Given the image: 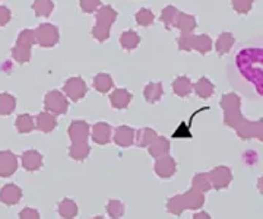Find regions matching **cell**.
<instances>
[{"label": "cell", "instance_id": "obj_4", "mask_svg": "<svg viewBox=\"0 0 263 219\" xmlns=\"http://www.w3.org/2000/svg\"><path fill=\"white\" fill-rule=\"evenodd\" d=\"M65 89V94L70 99L73 101H81L85 95H86V91H88V86L85 84V81L82 77H70L63 86Z\"/></svg>", "mask_w": 263, "mask_h": 219}, {"label": "cell", "instance_id": "obj_5", "mask_svg": "<svg viewBox=\"0 0 263 219\" xmlns=\"http://www.w3.org/2000/svg\"><path fill=\"white\" fill-rule=\"evenodd\" d=\"M237 133L243 139H250V137H256L263 141V118L257 120V122H249L245 120L243 123L237 127Z\"/></svg>", "mask_w": 263, "mask_h": 219}, {"label": "cell", "instance_id": "obj_33", "mask_svg": "<svg viewBox=\"0 0 263 219\" xmlns=\"http://www.w3.org/2000/svg\"><path fill=\"white\" fill-rule=\"evenodd\" d=\"M38 127L44 132H50L56 127V117L48 113H41L38 115Z\"/></svg>", "mask_w": 263, "mask_h": 219}, {"label": "cell", "instance_id": "obj_30", "mask_svg": "<svg viewBox=\"0 0 263 219\" xmlns=\"http://www.w3.org/2000/svg\"><path fill=\"white\" fill-rule=\"evenodd\" d=\"M59 212H60L62 218L72 219V218H75V215L78 213V208H76L75 202L66 199L60 203V206H59Z\"/></svg>", "mask_w": 263, "mask_h": 219}, {"label": "cell", "instance_id": "obj_16", "mask_svg": "<svg viewBox=\"0 0 263 219\" xmlns=\"http://www.w3.org/2000/svg\"><path fill=\"white\" fill-rule=\"evenodd\" d=\"M92 137L97 143L100 145H105V143L110 142L111 139V127L104 122H100L94 126V133Z\"/></svg>", "mask_w": 263, "mask_h": 219}, {"label": "cell", "instance_id": "obj_38", "mask_svg": "<svg viewBox=\"0 0 263 219\" xmlns=\"http://www.w3.org/2000/svg\"><path fill=\"white\" fill-rule=\"evenodd\" d=\"M12 56H13L15 60H18L19 63H25L31 58V47L16 44V47L13 48V51H12Z\"/></svg>", "mask_w": 263, "mask_h": 219}, {"label": "cell", "instance_id": "obj_39", "mask_svg": "<svg viewBox=\"0 0 263 219\" xmlns=\"http://www.w3.org/2000/svg\"><path fill=\"white\" fill-rule=\"evenodd\" d=\"M231 5L237 13L246 15L253 8V0H231Z\"/></svg>", "mask_w": 263, "mask_h": 219}, {"label": "cell", "instance_id": "obj_28", "mask_svg": "<svg viewBox=\"0 0 263 219\" xmlns=\"http://www.w3.org/2000/svg\"><path fill=\"white\" fill-rule=\"evenodd\" d=\"M19 197H21V190H19L16 186L9 184V186H6V187L2 189V200H3L5 203L13 205V203L18 202Z\"/></svg>", "mask_w": 263, "mask_h": 219}, {"label": "cell", "instance_id": "obj_34", "mask_svg": "<svg viewBox=\"0 0 263 219\" xmlns=\"http://www.w3.org/2000/svg\"><path fill=\"white\" fill-rule=\"evenodd\" d=\"M184 209H187L184 203V196L177 194L168 200V212H171L173 215H180Z\"/></svg>", "mask_w": 263, "mask_h": 219}, {"label": "cell", "instance_id": "obj_42", "mask_svg": "<svg viewBox=\"0 0 263 219\" xmlns=\"http://www.w3.org/2000/svg\"><path fill=\"white\" fill-rule=\"evenodd\" d=\"M92 35L97 41L103 43L105 39H108L110 37V28L108 27H104V25H100V24H95L94 29H92Z\"/></svg>", "mask_w": 263, "mask_h": 219}, {"label": "cell", "instance_id": "obj_25", "mask_svg": "<svg viewBox=\"0 0 263 219\" xmlns=\"http://www.w3.org/2000/svg\"><path fill=\"white\" fill-rule=\"evenodd\" d=\"M157 139V134L155 132L149 129V127H143L141 130L136 132V136H135V141H136V145L141 146V148H145L151 143L154 142Z\"/></svg>", "mask_w": 263, "mask_h": 219}, {"label": "cell", "instance_id": "obj_2", "mask_svg": "<svg viewBox=\"0 0 263 219\" xmlns=\"http://www.w3.org/2000/svg\"><path fill=\"white\" fill-rule=\"evenodd\" d=\"M221 107L224 110V120H226L227 126L237 129L245 122V118L241 115V99L237 94L234 92L226 94L221 99Z\"/></svg>", "mask_w": 263, "mask_h": 219}, {"label": "cell", "instance_id": "obj_27", "mask_svg": "<svg viewBox=\"0 0 263 219\" xmlns=\"http://www.w3.org/2000/svg\"><path fill=\"white\" fill-rule=\"evenodd\" d=\"M212 48V39L206 34H200L195 37V44H193V50L199 51L200 54H206Z\"/></svg>", "mask_w": 263, "mask_h": 219}, {"label": "cell", "instance_id": "obj_20", "mask_svg": "<svg viewBox=\"0 0 263 219\" xmlns=\"http://www.w3.org/2000/svg\"><path fill=\"white\" fill-rule=\"evenodd\" d=\"M184 196V203H186V208L187 209H199L203 202H205V196L202 191L196 190V189H192L190 191H187Z\"/></svg>", "mask_w": 263, "mask_h": 219}, {"label": "cell", "instance_id": "obj_13", "mask_svg": "<svg viewBox=\"0 0 263 219\" xmlns=\"http://www.w3.org/2000/svg\"><path fill=\"white\" fill-rule=\"evenodd\" d=\"M173 92L180 98L189 96L193 92V84L187 76L176 77V81L173 82Z\"/></svg>", "mask_w": 263, "mask_h": 219}, {"label": "cell", "instance_id": "obj_7", "mask_svg": "<svg viewBox=\"0 0 263 219\" xmlns=\"http://www.w3.org/2000/svg\"><path fill=\"white\" fill-rule=\"evenodd\" d=\"M212 187L215 189H226L231 183V171L227 167H216L208 174Z\"/></svg>", "mask_w": 263, "mask_h": 219}, {"label": "cell", "instance_id": "obj_15", "mask_svg": "<svg viewBox=\"0 0 263 219\" xmlns=\"http://www.w3.org/2000/svg\"><path fill=\"white\" fill-rule=\"evenodd\" d=\"M234 43H235V38L231 32H222V34L218 37V39H216V44H215L216 53H218L219 56H226V54H228V51L233 48Z\"/></svg>", "mask_w": 263, "mask_h": 219}, {"label": "cell", "instance_id": "obj_1", "mask_svg": "<svg viewBox=\"0 0 263 219\" xmlns=\"http://www.w3.org/2000/svg\"><path fill=\"white\" fill-rule=\"evenodd\" d=\"M234 63L237 66L238 76H241V79L245 81L246 84L253 85L257 95L263 96V46L262 56H260V66H256L241 50H238V54L235 56Z\"/></svg>", "mask_w": 263, "mask_h": 219}, {"label": "cell", "instance_id": "obj_14", "mask_svg": "<svg viewBox=\"0 0 263 219\" xmlns=\"http://www.w3.org/2000/svg\"><path fill=\"white\" fill-rule=\"evenodd\" d=\"M162 95H164V88H162L161 82H151L143 89V96H145V99L148 103H151V104L158 103L161 98H162Z\"/></svg>", "mask_w": 263, "mask_h": 219}, {"label": "cell", "instance_id": "obj_29", "mask_svg": "<svg viewBox=\"0 0 263 219\" xmlns=\"http://www.w3.org/2000/svg\"><path fill=\"white\" fill-rule=\"evenodd\" d=\"M24 165H25V168L29 170V171H35L38 170V167L41 165V156H40V153L35 152V151H29V152L24 153Z\"/></svg>", "mask_w": 263, "mask_h": 219}, {"label": "cell", "instance_id": "obj_36", "mask_svg": "<svg viewBox=\"0 0 263 219\" xmlns=\"http://www.w3.org/2000/svg\"><path fill=\"white\" fill-rule=\"evenodd\" d=\"M91 152V148L86 145V143H75L72 148H70V155H72V158H75V160H79V161H82L85 160L88 155Z\"/></svg>", "mask_w": 263, "mask_h": 219}, {"label": "cell", "instance_id": "obj_6", "mask_svg": "<svg viewBox=\"0 0 263 219\" xmlns=\"http://www.w3.org/2000/svg\"><path fill=\"white\" fill-rule=\"evenodd\" d=\"M44 104H46V108H47L48 111H51V113H54V114H63V113L67 111V107H69L65 95H62V94L57 92V91L48 92L47 95H46Z\"/></svg>", "mask_w": 263, "mask_h": 219}, {"label": "cell", "instance_id": "obj_17", "mask_svg": "<svg viewBox=\"0 0 263 219\" xmlns=\"http://www.w3.org/2000/svg\"><path fill=\"white\" fill-rule=\"evenodd\" d=\"M170 151V142L165 137H157L149 145V152L154 158L160 160L162 156H167Z\"/></svg>", "mask_w": 263, "mask_h": 219}, {"label": "cell", "instance_id": "obj_41", "mask_svg": "<svg viewBox=\"0 0 263 219\" xmlns=\"http://www.w3.org/2000/svg\"><path fill=\"white\" fill-rule=\"evenodd\" d=\"M34 43H37V38H35V31L25 29V31H22V32H21V35H19V38H18V44L31 47Z\"/></svg>", "mask_w": 263, "mask_h": 219}, {"label": "cell", "instance_id": "obj_37", "mask_svg": "<svg viewBox=\"0 0 263 219\" xmlns=\"http://www.w3.org/2000/svg\"><path fill=\"white\" fill-rule=\"evenodd\" d=\"M107 212L111 219H120L124 213V205L120 200H110L107 205Z\"/></svg>", "mask_w": 263, "mask_h": 219}, {"label": "cell", "instance_id": "obj_45", "mask_svg": "<svg viewBox=\"0 0 263 219\" xmlns=\"http://www.w3.org/2000/svg\"><path fill=\"white\" fill-rule=\"evenodd\" d=\"M10 21V10L5 6H0V27L6 25Z\"/></svg>", "mask_w": 263, "mask_h": 219}, {"label": "cell", "instance_id": "obj_44", "mask_svg": "<svg viewBox=\"0 0 263 219\" xmlns=\"http://www.w3.org/2000/svg\"><path fill=\"white\" fill-rule=\"evenodd\" d=\"M101 8V0H81V9L85 13H92Z\"/></svg>", "mask_w": 263, "mask_h": 219}, {"label": "cell", "instance_id": "obj_26", "mask_svg": "<svg viewBox=\"0 0 263 219\" xmlns=\"http://www.w3.org/2000/svg\"><path fill=\"white\" fill-rule=\"evenodd\" d=\"M32 9L37 16H50L51 12L54 10V3L53 0H35L32 5Z\"/></svg>", "mask_w": 263, "mask_h": 219}, {"label": "cell", "instance_id": "obj_49", "mask_svg": "<svg viewBox=\"0 0 263 219\" xmlns=\"http://www.w3.org/2000/svg\"><path fill=\"white\" fill-rule=\"evenodd\" d=\"M94 219H104V218H100V216H98V218H94Z\"/></svg>", "mask_w": 263, "mask_h": 219}, {"label": "cell", "instance_id": "obj_31", "mask_svg": "<svg viewBox=\"0 0 263 219\" xmlns=\"http://www.w3.org/2000/svg\"><path fill=\"white\" fill-rule=\"evenodd\" d=\"M15 98L10 94H0V114L9 115L15 108Z\"/></svg>", "mask_w": 263, "mask_h": 219}, {"label": "cell", "instance_id": "obj_48", "mask_svg": "<svg viewBox=\"0 0 263 219\" xmlns=\"http://www.w3.org/2000/svg\"><path fill=\"white\" fill-rule=\"evenodd\" d=\"M257 187H259V191L263 194V177H260V180L257 183Z\"/></svg>", "mask_w": 263, "mask_h": 219}, {"label": "cell", "instance_id": "obj_32", "mask_svg": "<svg viewBox=\"0 0 263 219\" xmlns=\"http://www.w3.org/2000/svg\"><path fill=\"white\" fill-rule=\"evenodd\" d=\"M135 19L136 22L141 25V27H149L154 24L155 21V15L152 13V10L146 9V8H142L141 10H138V13L135 15Z\"/></svg>", "mask_w": 263, "mask_h": 219}, {"label": "cell", "instance_id": "obj_10", "mask_svg": "<svg viewBox=\"0 0 263 219\" xmlns=\"http://www.w3.org/2000/svg\"><path fill=\"white\" fill-rule=\"evenodd\" d=\"M69 134L75 143H84L88 139V134H89V126L82 120L73 122L70 129H69Z\"/></svg>", "mask_w": 263, "mask_h": 219}, {"label": "cell", "instance_id": "obj_11", "mask_svg": "<svg viewBox=\"0 0 263 219\" xmlns=\"http://www.w3.org/2000/svg\"><path fill=\"white\" fill-rule=\"evenodd\" d=\"M132 101V94L127 89H114L113 94L110 95V103L113 105L114 108L117 110H123V108H127Z\"/></svg>", "mask_w": 263, "mask_h": 219}, {"label": "cell", "instance_id": "obj_21", "mask_svg": "<svg viewBox=\"0 0 263 219\" xmlns=\"http://www.w3.org/2000/svg\"><path fill=\"white\" fill-rule=\"evenodd\" d=\"M16 160L10 152H0V175H10L15 171Z\"/></svg>", "mask_w": 263, "mask_h": 219}, {"label": "cell", "instance_id": "obj_24", "mask_svg": "<svg viewBox=\"0 0 263 219\" xmlns=\"http://www.w3.org/2000/svg\"><path fill=\"white\" fill-rule=\"evenodd\" d=\"M179 15L180 12L177 10V8H174V6H167V8H164L162 12H161V21L164 22L165 28H174L176 24H177V19H179Z\"/></svg>", "mask_w": 263, "mask_h": 219}, {"label": "cell", "instance_id": "obj_12", "mask_svg": "<svg viewBox=\"0 0 263 219\" xmlns=\"http://www.w3.org/2000/svg\"><path fill=\"white\" fill-rule=\"evenodd\" d=\"M117 18V12L111 8V6H101L100 9L97 10V15H95V24H100L104 27H111L114 24V21Z\"/></svg>", "mask_w": 263, "mask_h": 219}, {"label": "cell", "instance_id": "obj_22", "mask_svg": "<svg viewBox=\"0 0 263 219\" xmlns=\"http://www.w3.org/2000/svg\"><path fill=\"white\" fill-rule=\"evenodd\" d=\"M114 86L113 77L107 73H100L94 77V88L95 91H98L100 94H107L111 91V88Z\"/></svg>", "mask_w": 263, "mask_h": 219}, {"label": "cell", "instance_id": "obj_19", "mask_svg": "<svg viewBox=\"0 0 263 219\" xmlns=\"http://www.w3.org/2000/svg\"><path fill=\"white\" fill-rule=\"evenodd\" d=\"M176 27L180 29L181 34H192L195 31V28H196V19H195V16H192L189 13L180 12Z\"/></svg>", "mask_w": 263, "mask_h": 219}, {"label": "cell", "instance_id": "obj_47", "mask_svg": "<svg viewBox=\"0 0 263 219\" xmlns=\"http://www.w3.org/2000/svg\"><path fill=\"white\" fill-rule=\"evenodd\" d=\"M193 219H211V218H209V215H208L206 212H199V213H196V215L193 216Z\"/></svg>", "mask_w": 263, "mask_h": 219}, {"label": "cell", "instance_id": "obj_18", "mask_svg": "<svg viewBox=\"0 0 263 219\" xmlns=\"http://www.w3.org/2000/svg\"><path fill=\"white\" fill-rule=\"evenodd\" d=\"M193 86H195L196 95L199 96V98H202V99H206L209 96H212L214 91H215L214 84H212L208 77H200Z\"/></svg>", "mask_w": 263, "mask_h": 219}, {"label": "cell", "instance_id": "obj_43", "mask_svg": "<svg viewBox=\"0 0 263 219\" xmlns=\"http://www.w3.org/2000/svg\"><path fill=\"white\" fill-rule=\"evenodd\" d=\"M16 127H18L22 133L32 130V127H34V124H32V117H29V115L27 114L21 115L18 120H16Z\"/></svg>", "mask_w": 263, "mask_h": 219}, {"label": "cell", "instance_id": "obj_23", "mask_svg": "<svg viewBox=\"0 0 263 219\" xmlns=\"http://www.w3.org/2000/svg\"><path fill=\"white\" fill-rule=\"evenodd\" d=\"M119 41H120V46H122L124 50L130 51V50H135V48L139 46L141 37H139L138 32H135V31H126V32H123L122 35H120Z\"/></svg>", "mask_w": 263, "mask_h": 219}, {"label": "cell", "instance_id": "obj_9", "mask_svg": "<svg viewBox=\"0 0 263 219\" xmlns=\"http://www.w3.org/2000/svg\"><path fill=\"white\" fill-rule=\"evenodd\" d=\"M135 136H136V133H135V130L132 127H129V126H119L114 130V142L117 143L119 146L127 148L135 142Z\"/></svg>", "mask_w": 263, "mask_h": 219}, {"label": "cell", "instance_id": "obj_40", "mask_svg": "<svg viewBox=\"0 0 263 219\" xmlns=\"http://www.w3.org/2000/svg\"><path fill=\"white\" fill-rule=\"evenodd\" d=\"M195 37L193 34H181V37L177 39V46L181 51H192L193 44H195Z\"/></svg>", "mask_w": 263, "mask_h": 219}, {"label": "cell", "instance_id": "obj_46", "mask_svg": "<svg viewBox=\"0 0 263 219\" xmlns=\"http://www.w3.org/2000/svg\"><path fill=\"white\" fill-rule=\"evenodd\" d=\"M21 219H38L37 210L34 209H25L21 213Z\"/></svg>", "mask_w": 263, "mask_h": 219}, {"label": "cell", "instance_id": "obj_3", "mask_svg": "<svg viewBox=\"0 0 263 219\" xmlns=\"http://www.w3.org/2000/svg\"><path fill=\"white\" fill-rule=\"evenodd\" d=\"M35 38L41 47H53L59 41V31L53 24H41L35 31Z\"/></svg>", "mask_w": 263, "mask_h": 219}, {"label": "cell", "instance_id": "obj_8", "mask_svg": "<svg viewBox=\"0 0 263 219\" xmlns=\"http://www.w3.org/2000/svg\"><path fill=\"white\" fill-rule=\"evenodd\" d=\"M155 172L161 178H170L176 172V161L171 156H162L155 162Z\"/></svg>", "mask_w": 263, "mask_h": 219}, {"label": "cell", "instance_id": "obj_35", "mask_svg": "<svg viewBox=\"0 0 263 219\" xmlns=\"http://www.w3.org/2000/svg\"><path fill=\"white\" fill-rule=\"evenodd\" d=\"M192 187L196 189V190L202 191V193H206L212 187V184H211V180H209L208 175H205V174H197L196 177L193 178V181H192Z\"/></svg>", "mask_w": 263, "mask_h": 219}]
</instances>
